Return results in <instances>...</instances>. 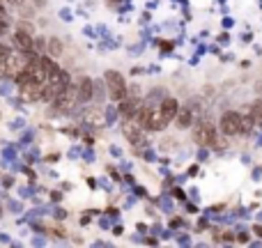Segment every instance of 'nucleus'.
Returning a JSON list of instances; mask_svg holds the SVG:
<instances>
[{"label":"nucleus","mask_w":262,"mask_h":248,"mask_svg":"<svg viewBox=\"0 0 262 248\" xmlns=\"http://www.w3.org/2000/svg\"><path fill=\"white\" fill-rule=\"evenodd\" d=\"M12 5H21V3H23V0H10Z\"/></svg>","instance_id":"17"},{"label":"nucleus","mask_w":262,"mask_h":248,"mask_svg":"<svg viewBox=\"0 0 262 248\" xmlns=\"http://www.w3.org/2000/svg\"><path fill=\"white\" fill-rule=\"evenodd\" d=\"M92 99V80L81 78L76 85V101H90Z\"/></svg>","instance_id":"6"},{"label":"nucleus","mask_w":262,"mask_h":248,"mask_svg":"<svg viewBox=\"0 0 262 248\" xmlns=\"http://www.w3.org/2000/svg\"><path fill=\"white\" fill-rule=\"evenodd\" d=\"M122 134L129 138V143H134V145L140 143V127H138V124L129 122V119H124V124H122Z\"/></svg>","instance_id":"7"},{"label":"nucleus","mask_w":262,"mask_h":248,"mask_svg":"<svg viewBox=\"0 0 262 248\" xmlns=\"http://www.w3.org/2000/svg\"><path fill=\"white\" fill-rule=\"evenodd\" d=\"M42 95H44V83H40V80H28L21 85V97L25 101H37L42 99Z\"/></svg>","instance_id":"5"},{"label":"nucleus","mask_w":262,"mask_h":248,"mask_svg":"<svg viewBox=\"0 0 262 248\" xmlns=\"http://www.w3.org/2000/svg\"><path fill=\"white\" fill-rule=\"evenodd\" d=\"M177 110H179L177 99H163V104L159 106V122H161V127H166L168 122H173Z\"/></svg>","instance_id":"4"},{"label":"nucleus","mask_w":262,"mask_h":248,"mask_svg":"<svg viewBox=\"0 0 262 248\" xmlns=\"http://www.w3.org/2000/svg\"><path fill=\"white\" fill-rule=\"evenodd\" d=\"M136 110H138V106L131 99H120V113H122L124 119H131L136 115Z\"/></svg>","instance_id":"10"},{"label":"nucleus","mask_w":262,"mask_h":248,"mask_svg":"<svg viewBox=\"0 0 262 248\" xmlns=\"http://www.w3.org/2000/svg\"><path fill=\"white\" fill-rule=\"evenodd\" d=\"M62 42H60V39H51L49 42V53L51 55H62Z\"/></svg>","instance_id":"12"},{"label":"nucleus","mask_w":262,"mask_h":248,"mask_svg":"<svg viewBox=\"0 0 262 248\" xmlns=\"http://www.w3.org/2000/svg\"><path fill=\"white\" fill-rule=\"evenodd\" d=\"M161 49L163 51H170V49H173V42H161Z\"/></svg>","instance_id":"15"},{"label":"nucleus","mask_w":262,"mask_h":248,"mask_svg":"<svg viewBox=\"0 0 262 248\" xmlns=\"http://www.w3.org/2000/svg\"><path fill=\"white\" fill-rule=\"evenodd\" d=\"M3 16H5V10H3V7H0V19H3Z\"/></svg>","instance_id":"18"},{"label":"nucleus","mask_w":262,"mask_h":248,"mask_svg":"<svg viewBox=\"0 0 262 248\" xmlns=\"http://www.w3.org/2000/svg\"><path fill=\"white\" fill-rule=\"evenodd\" d=\"M239 122H242V115L235 113V110H228L221 117V131L226 136H235L239 134Z\"/></svg>","instance_id":"3"},{"label":"nucleus","mask_w":262,"mask_h":248,"mask_svg":"<svg viewBox=\"0 0 262 248\" xmlns=\"http://www.w3.org/2000/svg\"><path fill=\"white\" fill-rule=\"evenodd\" d=\"M136 122H138V127H145V129H147L149 127V117H152V108H149V106H143V108H138L136 110Z\"/></svg>","instance_id":"11"},{"label":"nucleus","mask_w":262,"mask_h":248,"mask_svg":"<svg viewBox=\"0 0 262 248\" xmlns=\"http://www.w3.org/2000/svg\"><path fill=\"white\" fill-rule=\"evenodd\" d=\"M16 46H21V51H25V53H30V51H35V44H32V37L28 35V32H16Z\"/></svg>","instance_id":"8"},{"label":"nucleus","mask_w":262,"mask_h":248,"mask_svg":"<svg viewBox=\"0 0 262 248\" xmlns=\"http://www.w3.org/2000/svg\"><path fill=\"white\" fill-rule=\"evenodd\" d=\"M193 138H196V143H198V145H214V143H218L216 134H214V129H212V124H207V122H198V124H196V129H193Z\"/></svg>","instance_id":"2"},{"label":"nucleus","mask_w":262,"mask_h":248,"mask_svg":"<svg viewBox=\"0 0 262 248\" xmlns=\"http://www.w3.org/2000/svg\"><path fill=\"white\" fill-rule=\"evenodd\" d=\"M110 3H118V0H110Z\"/></svg>","instance_id":"19"},{"label":"nucleus","mask_w":262,"mask_h":248,"mask_svg":"<svg viewBox=\"0 0 262 248\" xmlns=\"http://www.w3.org/2000/svg\"><path fill=\"white\" fill-rule=\"evenodd\" d=\"M19 30H21V32H28V35H32V32H35V28H32L30 23H23V21L19 23Z\"/></svg>","instance_id":"14"},{"label":"nucleus","mask_w":262,"mask_h":248,"mask_svg":"<svg viewBox=\"0 0 262 248\" xmlns=\"http://www.w3.org/2000/svg\"><path fill=\"white\" fill-rule=\"evenodd\" d=\"M253 117L262 119V101H255V104H253Z\"/></svg>","instance_id":"13"},{"label":"nucleus","mask_w":262,"mask_h":248,"mask_svg":"<svg viewBox=\"0 0 262 248\" xmlns=\"http://www.w3.org/2000/svg\"><path fill=\"white\" fill-rule=\"evenodd\" d=\"M175 117H177V127H179V129H189V127L193 124V113L189 108L177 110V113H175Z\"/></svg>","instance_id":"9"},{"label":"nucleus","mask_w":262,"mask_h":248,"mask_svg":"<svg viewBox=\"0 0 262 248\" xmlns=\"http://www.w3.org/2000/svg\"><path fill=\"white\" fill-rule=\"evenodd\" d=\"M106 85H108V97L113 101H120L127 97V85H124L122 74H118V71H106Z\"/></svg>","instance_id":"1"},{"label":"nucleus","mask_w":262,"mask_h":248,"mask_svg":"<svg viewBox=\"0 0 262 248\" xmlns=\"http://www.w3.org/2000/svg\"><path fill=\"white\" fill-rule=\"evenodd\" d=\"M3 32H7V25L5 23H0V35H3Z\"/></svg>","instance_id":"16"}]
</instances>
